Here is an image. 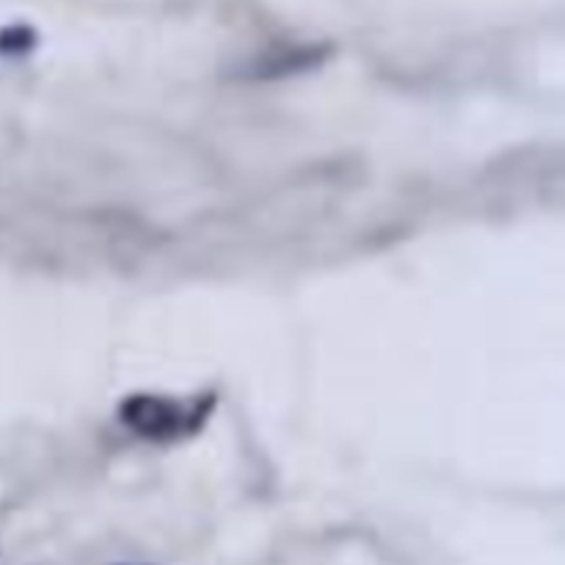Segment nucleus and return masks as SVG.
<instances>
[{
    "label": "nucleus",
    "mask_w": 565,
    "mask_h": 565,
    "mask_svg": "<svg viewBox=\"0 0 565 565\" xmlns=\"http://www.w3.org/2000/svg\"><path fill=\"white\" fill-rule=\"evenodd\" d=\"M36 44V31L28 25H9L0 31V53H28Z\"/></svg>",
    "instance_id": "3"
},
{
    "label": "nucleus",
    "mask_w": 565,
    "mask_h": 565,
    "mask_svg": "<svg viewBox=\"0 0 565 565\" xmlns=\"http://www.w3.org/2000/svg\"><path fill=\"white\" fill-rule=\"evenodd\" d=\"M331 55V44H298V47H281L274 53H265L263 58L248 66L252 77L259 81H276V77H290L298 72H309L323 64Z\"/></svg>",
    "instance_id": "2"
},
{
    "label": "nucleus",
    "mask_w": 565,
    "mask_h": 565,
    "mask_svg": "<svg viewBox=\"0 0 565 565\" xmlns=\"http://www.w3.org/2000/svg\"><path fill=\"white\" fill-rule=\"evenodd\" d=\"M121 423L132 428L136 434L147 436V439H171L185 425V414L174 406L171 401H160V397H130L121 406Z\"/></svg>",
    "instance_id": "1"
},
{
    "label": "nucleus",
    "mask_w": 565,
    "mask_h": 565,
    "mask_svg": "<svg viewBox=\"0 0 565 565\" xmlns=\"http://www.w3.org/2000/svg\"><path fill=\"white\" fill-rule=\"evenodd\" d=\"M119 565H132V563H119Z\"/></svg>",
    "instance_id": "4"
}]
</instances>
